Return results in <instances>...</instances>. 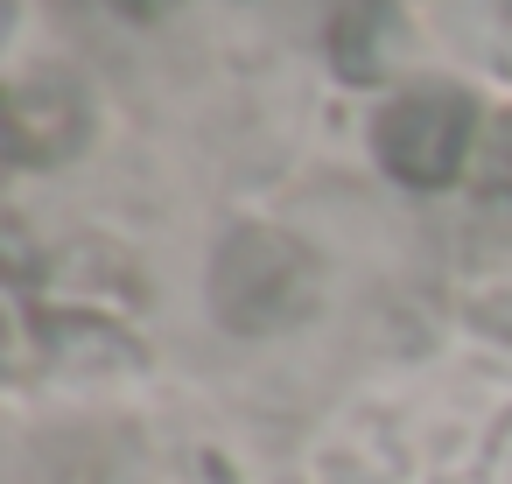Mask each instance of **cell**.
Masks as SVG:
<instances>
[{
	"mask_svg": "<svg viewBox=\"0 0 512 484\" xmlns=\"http://www.w3.org/2000/svg\"><path fill=\"white\" fill-rule=\"evenodd\" d=\"M323 267L295 232L274 225H232L211 253V316L232 337H274L295 330L316 309Z\"/></svg>",
	"mask_w": 512,
	"mask_h": 484,
	"instance_id": "obj_1",
	"label": "cell"
},
{
	"mask_svg": "<svg viewBox=\"0 0 512 484\" xmlns=\"http://www.w3.org/2000/svg\"><path fill=\"white\" fill-rule=\"evenodd\" d=\"M498 15H505V22H512V0H498Z\"/></svg>",
	"mask_w": 512,
	"mask_h": 484,
	"instance_id": "obj_6",
	"label": "cell"
},
{
	"mask_svg": "<svg viewBox=\"0 0 512 484\" xmlns=\"http://www.w3.org/2000/svg\"><path fill=\"white\" fill-rule=\"evenodd\" d=\"M372 155L407 190H449L477 162V99L463 85H407L372 120Z\"/></svg>",
	"mask_w": 512,
	"mask_h": 484,
	"instance_id": "obj_2",
	"label": "cell"
},
{
	"mask_svg": "<svg viewBox=\"0 0 512 484\" xmlns=\"http://www.w3.org/2000/svg\"><path fill=\"white\" fill-rule=\"evenodd\" d=\"M8 141L15 162H64L85 141V99L71 78H22L8 99Z\"/></svg>",
	"mask_w": 512,
	"mask_h": 484,
	"instance_id": "obj_3",
	"label": "cell"
},
{
	"mask_svg": "<svg viewBox=\"0 0 512 484\" xmlns=\"http://www.w3.org/2000/svg\"><path fill=\"white\" fill-rule=\"evenodd\" d=\"M477 197L491 211H512V113H498L491 134L477 141Z\"/></svg>",
	"mask_w": 512,
	"mask_h": 484,
	"instance_id": "obj_5",
	"label": "cell"
},
{
	"mask_svg": "<svg viewBox=\"0 0 512 484\" xmlns=\"http://www.w3.org/2000/svg\"><path fill=\"white\" fill-rule=\"evenodd\" d=\"M407 43V15H400V0H344L337 22H330V64L337 78L351 85H379L393 71Z\"/></svg>",
	"mask_w": 512,
	"mask_h": 484,
	"instance_id": "obj_4",
	"label": "cell"
}]
</instances>
